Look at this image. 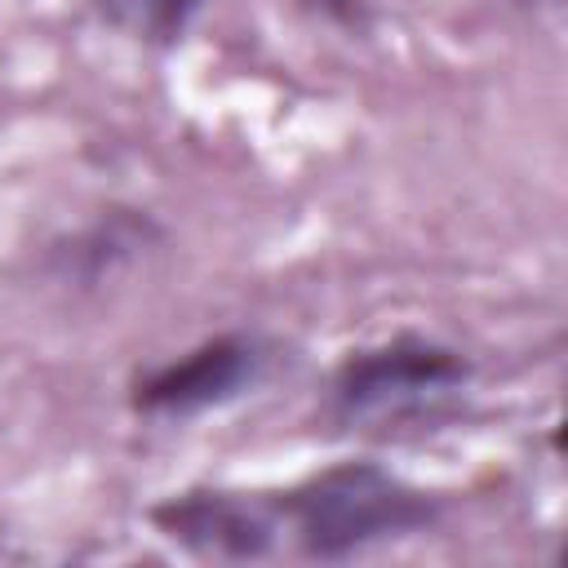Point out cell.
<instances>
[{
  "label": "cell",
  "instance_id": "obj_1",
  "mask_svg": "<svg viewBox=\"0 0 568 568\" xmlns=\"http://www.w3.org/2000/svg\"><path fill=\"white\" fill-rule=\"evenodd\" d=\"M284 510L297 528L302 550L315 559H342L377 541L408 537L435 519V506L417 488L364 462L315 475L284 501Z\"/></svg>",
  "mask_w": 568,
  "mask_h": 568
},
{
  "label": "cell",
  "instance_id": "obj_5",
  "mask_svg": "<svg viewBox=\"0 0 568 568\" xmlns=\"http://www.w3.org/2000/svg\"><path fill=\"white\" fill-rule=\"evenodd\" d=\"M133 4H138V22H142L151 36L173 40V36L186 27V18H191V9H195L200 0H133Z\"/></svg>",
  "mask_w": 568,
  "mask_h": 568
},
{
  "label": "cell",
  "instance_id": "obj_3",
  "mask_svg": "<svg viewBox=\"0 0 568 568\" xmlns=\"http://www.w3.org/2000/svg\"><path fill=\"white\" fill-rule=\"evenodd\" d=\"M262 359H266L262 346L248 337L204 342L186 359H173L160 373H151L138 386V408L142 413H169V417L213 408L222 399H235L244 386H253L262 373Z\"/></svg>",
  "mask_w": 568,
  "mask_h": 568
},
{
  "label": "cell",
  "instance_id": "obj_2",
  "mask_svg": "<svg viewBox=\"0 0 568 568\" xmlns=\"http://www.w3.org/2000/svg\"><path fill=\"white\" fill-rule=\"evenodd\" d=\"M466 382V364L430 342H390L382 351L355 355L337 382L333 404L346 422H377L417 413Z\"/></svg>",
  "mask_w": 568,
  "mask_h": 568
},
{
  "label": "cell",
  "instance_id": "obj_4",
  "mask_svg": "<svg viewBox=\"0 0 568 568\" xmlns=\"http://www.w3.org/2000/svg\"><path fill=\"white\" fill-rule=\"evenodd\" d=\"M155 524L173 541L200 555H217V559H257L271 546V519L253 501L231 497V493L173 497L155 510Z\"/></svg>",
  "mask_w": 568,
  "mask_h": 568
}]
</instances>
